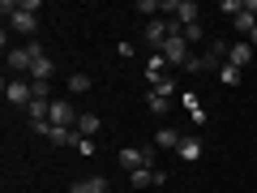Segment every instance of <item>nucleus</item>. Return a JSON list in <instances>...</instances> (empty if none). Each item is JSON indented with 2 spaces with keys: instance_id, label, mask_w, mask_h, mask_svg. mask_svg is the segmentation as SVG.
Here are the masks:
<instances>
[{
  "instance_id": "obj_1",
  "label": "nucleus",
  "mask_w": 257,
  "mask_h": 193,
  "mask_svg": "<svg viewBox=\"0 0 257 193\" xmlns=\"http://www.w3.org/2000/svg\"><path fill=\"white\" fill-rule=\"evenodd\" d=\"M5 99H9V108H30V99H35L30 77H9L5 82Z\"/></svg>"
},
{
  "instance_id": "obj_17",
  "label": "nucleus",
  "mask_w": 257,
  "mask_h": 193,
  "mask_svg": "<svg viewBox=\"0 0 257 193\" xmlns=\"http://www.w3.org/2000/svg\"><path fill=\"white\" fill-rule=\"evenodd\" d=\"M180 35H184V43H202V39H206V30H202V22H193V26H184Z\"/></svg>"
},
{
  "instance_id": "obj_24",
  "label": "nucleus",
  "mask_w": 257,
  "mask_h": 193,
  "mask_svg": "<svg viewBox=\"0 0 257 193\" xmlns=\"http://www.w3.org/2000/svg\"><path fill=\"white\" fill-rule=\"evenodd\" d=\"M248 39H253V43H257V30H253V35H248Z\"/></svg>"
},
{
  "instance_id": "obj_2",
  "label": "nucleus",
  "mask_w": 257,
  "mask_h": 193,
  "mask_svg": "<svg viewBox=\"0 0 257 193\" xmlns=\"http://www.w3.org/2000/svg\"><path fill=\"white\" fill-rule=\"evenodd\" d=\"M163 13H172V22H180V30L184 26H193V22H197V0H167L163 5Z\"/></svg>"
},
{
  "instance_id": "obj_16",
  "label": "nucleus",
  "mask_w": 257,
  "mask_h": 193,
  "mask_svg": "<svg viewBox=\"0 0 257 193\" xmlns=\"http://www.w3.org/2000/svg\"><path fill=\"white\" fill-rule=\"evenodd\" d=\"M90 77H86V73H73V77H69V90H73V94H86V90H90Z\"/></svg>"
},
{
  "instance_id": "obj_13",
  "label": "nucleus",
  "mask_w": 257,
  "mask_h": 193,
  "mask_svg": "<svg viewBox=\"0 0 257 193\" xmlns=\"http://www.w3.org/2000/svg\"><path fill=\"white\" fill-rule=\"evenodd\" d=\"M77 133H82V138H94V133H99V116H94V112H82V120H77Z\"/></svg>"
},
{
  "instance_id": "obj_14",
  "label": "nucleus",
  "mask_w": 257,
  "mask_h": 193,
  "mask_svg": "<svg viewBox=\"0 0 257 193\" xmlns=\"http://www.w3.org/2000/svg\"><path fill=\"white\" fill-rule=\"evenodd\" d=\"M146 108L155 112V116H163V112L172 108V99H163V94H155V90H146Z\"/></svg>"
},
{
  "instance_id": "obj_15",
  "label": "nucleus",
  "mask_w": 257,
  "mask_h": 193,
  "mask_svg": "<svg viewBox=\"0 0 257 193\" xmlns=\"http://www.w3.org/2000/svg\"><path fill=\"white\" fill-rule=\"evenodd\" d=\"M219 82H223V86H240V69H231V64H219Z\"/></svg>"
},
{
  "instance_id": "obj_12",
  "label": "nucleus",
  "mask_w": 257,
  "mask_h": 193,
  "mask_svg": "<svg viewBox=\"0 0 257 193\" xmlns=\"http://www.w3.org/2000/svg\"><path fill=\"white\" fill-rule=\"evenodd\" d=\"M52 73H56V64L47 60V56H39V60L30 64V82H52Z\"/></svg>"
},
{
  "instance_id": "obj_7",
  "label": "nucleus",
  "mask_w": 257,
  "mask_h": 193,
  "mask_svg": "<svg viewBox=\"0 0 257 193\" xmlns=\"http://www.w3.org/2000/svg\"><path fill=\"white\" fill-rule=\"evenodd\" d=\"M176 155H180L184 163H197V159H202V138L184 133V138H180V150H176Z\"/></svg>"
},
{
  "instance_id": "obj_3",
  "label": "nucleus",
  "mask_w": 257,
  "mask_h": 193,
  "mask_svg": "<svg viewBox=\"0 0 257 193\" xmlns=\"http://www.w3.org/2000/svg\"><path fill=\"white\" fill-rule=\"evenodd\" d=\"M77 120H82V112L69 99H52V125L56 129H77Z\"/></svg>"
},
{
  "instance_id": "obj_11",
  "label": "nucleus",
  "mask_w": 257,
  "mask_h": 193,
  "mask_svg": "<svg viewBox=\"0 0 257 193\" xmlns=\"http://www.w3.org/2000/svg\"><path fill=\"white\" fill-rule=\"evenodd\" d=\"M69 193H107V180L103 176H86V180L69 184Z\"/></svg>"
},
{
  "instance_id": "obj_20",
  "label": "nucleus",
  "mask_w": 257,
  "mask_h": 193,
  "mask_svg": "<svg viewBox=\"0 0 257 193\" xmlns=\"http://www.w3.org/2000/svg\"><path fill=\"white\" fill-rule=\"evenodd\" d=\"M159 9H163V5H159V0H138V13H150V18H155Z\"/></svg>"
},
{
  "instance_id": "obj_8",
  "label": "nucleus",
  "mask_w": 257,
  "mask_h": 193,
  "mask_svg": "<svg viewBox=\"0 0 257 193\" xmlns=\"http://www.w3.org/2000/svg\"><path fill=\"white\" fill-rule=\"evenodd\" d=\"M155 146H163V150H180V129L163 125V129L155 133Z\"/></svg>"
},
{
  "instance_id": "obj_6",
  "label": "nucleus",
  "mask_w": 257,
  "mask_h": 193,
  "mask_svg": "<svg viewBox=\"0 0 257 193\" xmlns=\"http://www.w3.org/2000/svg\"><path fill=\"white\" fill-rule=\"evenodd\" d=\"M248 60H253V47H248V39H244V43H236V47H227V64H231V69H240V73H244Z\"/></svg>"
},
{
  "instance_id": "obj_4",
  "label": "nucleus",
  "mask_w": 257,
  "mask_h": 193,
  "mask_svg": "<svg viewBox=\"0 0 257 193\" xmlns=\"http://www.w3.org/2000/svg\"><path fill=\"white\" fill-rule=\"evenodd\" d=\"M159 52H163V60L167 64H176V69H180V64H189V43H184V35H172V39H167V43L163 47H159Z\"/></svg>"
},
{
  "instance_id": "obj_21",
  "label": "nucleus",
  "mask_w": 257,
  "mask_h": 193,
  "mask_svg": "<svg viewBox=\"0 0 257 193\" xmlns=\"http://www.w3.org/2000/svg\"><path fill=\"white\" fill-rule=\"evenodd\" d=\"M73 146H77V155H94V142H90V138H82V133H77Z\"/></svg>"
},
{
  "instance_id": "obj_18",
  "label": "nucleus",
  "mask_w": 257,
  "mask_h": 193,
  "mask_svg": "<svg viewBox=\"0 0 257 193\" xmlns=\"http://www.w3.org/2000/svg\"><path fill=\"white\" fill-rule=\"evenodd\" d=\"M236 30H240V35H253V30H257V18H253V13H240V18H236Z\"/></svg>"
},
{
  "instance_id": "obj_10",
  "label": "nucleus",
  "mask_w": 257,
  "mask_h": 193,
  "mask_svg": "<svg viewBox=\"0 0 257 193\" xmlns=\"http://www.w3.org/2000/svg\"><path fill=\"white\" fill-rule=\"evenodd\" d=\"M163 69H167V60H163V52H150V56H146V82L155 86L159 77H163Z\"/></svg>"
},
{
  "instance_id": "obj_5",
  "label": "nucleus",
  "mask_w": 257,
  "mask_h": 193,
  "mask_svg": "<svg viewBox=\"0 0 257 193\" xmlns=\"http://www.w3.org/2000/svg\"><path fill=\"white\" fill-rule=\"evenodd\" d=\"M9 26L18 30V35H35V30H39V18H35L30 9H22V0H18V13L9 18Z\"/></svg>"
},
{
  "instance_id": "obj_22",
  "label": "nucleus",
  "mask_w": 257,
  "mask_h": 193,
  "mask_svg": "<svg viewBox=\"0 0 257 193\" xmlns=\"http://www.w3.org/2000/svg\"><path fill=\"white\" fill-rule=\"evenodd\" d=\"M184 69H189V73H202V69H206V56H189V64H184Z\"/></svg>"
},
{
  "instance_id": "obj_9",
  "label": "nucleus",
  "mask_w": 257,
  "mask_h": 193,
  "mask_svg": "<svg viewBox=\"0 0 257 193\" xmlns=\"http://www.w3.org/2000/svg\"><path fill=\"white\" fill-rule=\"evenodd\" d=\"M128 184L133 189H150V184H159V172L155 167H138V172H128Z\"/></svg>"
},
{
  "instance_id": "obj_23",
  "label": "nucleus",
  "mask_w": 257,
  "mask_h": 193,
  "mask_svg": "<svg viewBox=\"0 0 257 193\" xmlns=\"http://www.w3.org/2000/svg\"><path fill=\"white\" fill-rule=\"evenodd\" d=\"M244 13H253V18H257V0H244Z\"/></svg>"
},
{
  "instance_id": "obj_19",
  "label": "nucleus",
  "mask_w": 257,
  "mask_h": 193,
  "mask_svg": "<svg viewBox=\"0 0 257 193\" xmlns=\"http://www.w3.org/2000/svg\"><path fill=\"white\" fill-rule=\"evenodd\" d=\"M150 90H155V94H163V99H172V90H176V82H172V77H159V82L150 86Z\"/></svg>"
}]
</instances>
